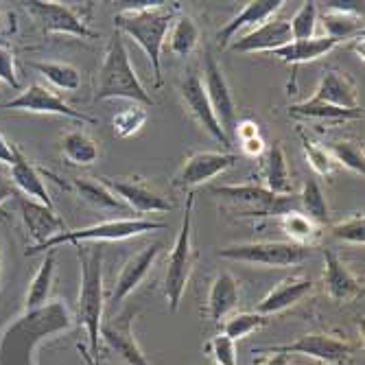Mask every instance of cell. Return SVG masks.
I'll return each instance as SVG.
<instances>
[{
  "instance_id": "37",
  "label": "cell",
  "mask_w": 365,
  "mask_h": 365,
  "mask_svg": "<svg viewBox=\"0 0 365 365\" xmlns=\"http://www.w3.org/2000/svg\"><path fill=\"white\" fill-rule=\"evenodd\" d=\"M328 153L333 155V160L341 167L350 169L356 175L365 173V155H363V147L354 140H337V143H330Z\"/></svg>"
},
{
  "instance_id": "53",
  "label": "cell",
  "mask_w": 365,
  "mask_h": 365,
  "mask_svg": "<svg viewBox=\"0 0 365 365\" xmlns=\"http://www.w3.org/2000/svg\"><path fill=\"white\" fill-rule=\"evenodd\" d=\"M90 365H94V363H90Z\"/></svg>"
},
{
  "instance_id": "54",
  "label": "cell",
  "mask_w": 365,
  "mask_h": 365,
  "mask_svg": "<svg viewBox=\"0 0 365 365\" xmlns=\"http://www.w3.org/2000/svg\"><path fill=\"white\" fill-rule=\"evenodd\" d=\"M0 94H3V92H0Z\"/></svg>"
},
{
  "instance_id": "46",
  "label": "cell",
  "mask_w": 365,
  "mask_h": 365,
  "mask_svg": "<svg viewBox=\"0 0 365 365\" xmlns=\"http://www.w3.org/2000/svg\"><path fill=\"white\" fill-rule=\"evenodd\" d=\"M326 11H339V14H352V16H363V3L354 0V3H335V0H328Z\"/></svg>"
},
{
  "instance_id": "13",
  "label": "cell",
  "mask_w": 365,
  "mask_h": 365,
  "mask_svg": "<svg viewBox=\"0 0 365 365\" xmlns=\"http://www.w3.org/2000/svg\"><path fill=\"white\" fill-rule=\"evenodd\" d=\"M136 309H123L116 315H110L103 324H101V339H106V344L120 354V359L127 365H151L147 361V356L143 354L136 335H134V319H136Z\"/></svg>"
},
{
  "instance_id": "19",
  "label": "cell",
  "mask_w": 365,
  "mask_h": 365,
  "mask_svg": "<svg viewBox=\"0 0 365 365\" xmlns=\"http://www.w3.org/2000/svg\"><path fill=\"white\" fill-rule=\"evenodd\" d=\"M293 42L291 29L287 20H267L264 24L247 31L243 38L232 42V51L237 53H262V51H278Z\"/></svg>"
},
{
  "instance_id": "48",
  "label": "cell",
  "mask_w": 365,
  "mask_h": 365,
  "mask_svg": "<svg viewBox=\"0 0 365 365\" xmlns=\"http://www.w3.org/2000/svg\"><path fill=\"white\" fill-rule=\"evenodd\" d=\"M18 197V190L9 178V173H5L3 169H0V206H3L5 202H9V199Z\"/></svg>"
},
{
  "instance_id": "20",
  "label": "cell",
  "mask_w": 365,
  "mask_h": 365,
  "mask_svg": "<svg viewBox=\"0 0 365 365\" xmlns=\"http://www.w3.org/2000/svg\"><path fill=\"white\" fill-rule=\"evenodd\" d=\"M282 0H252L247 3L235 18H232L219 33H217V40H219V46L225 48L235 42L237 33L243 31V29H256L260 24H264L269 18H274V14H278L282 9Z\"/></svg>"
},
{
  "instance_id": "6",
  "label": "cell",
  "mask_w": 365,
  "mask_h": 365,
  "mask_svg": "<svg viewBox=\"0 0 365 365\" xmlns=\"http://www.w3.org/2000/svg\"><path fill=\"white\" fill-rule=\"evenodd\" d=\"M192 206H195V192L186 195V210L182 219V227L178 232L175 245L171 250V256L167 260V274H164V295L171 313H178L182 297L186 293L192 262H195V250H192Z\"/></svg>"
},
{
  "instance_id": "4",
  "label": "cell",
  "mask_w": 365,
  "mask_h": 365,
  "mask_svg": "<svg viewBox=\"0 0 365 365\" xmlns=\"http://www.w3.org/2000/svg\"><path fill=\"white\" fill-rule=\"evenodd\" d=\"M110 98H125V101L138 106H153L151 94L147 92L129 61V51L120 33H116L108 44L94 90V101H110Z\"/></svg>"
},
{
  "instance_id": "18",
  "label": "cell",
  "mask_w": 365,
  "mask_h": 365,
  "mask_svg": "<svg viewBox=\"0 0 365 365\" xmlns=\"http://www.w3.org/2000/svg\"><path fill=\"white\" fill-rule=\"evenodd\" d=\"M120 202L136 210L140 215H147V212H169L173 210V204L167 202L162 195L153 192L149 186L140 184V182H123V180H110V178H103L101 180Z\"/></svg>"
},
{
  "instance_id": "24",
  "label": "cell",
  "mask_w": 365,
  "mask_h": 365,
  "mask_svg": "<svg viewBox=\"0 0 365 365\" xmlns=\"http://www.w3.org/2000/svg\"><path fill=\"white\" fill-rule=\"evenodd\" d=\"M20 212L24 219V225L29 230L31 239L36 241V245H42L44 241L53 239L59 232L68 230L63 223V219L57 217L55 208H46L33 199H20Z\"/></svg>"
},
{
  "instance_id": "39",
  "label": "cell",
  "mask_w": 365,
  "mask_h": 365,
  "mask_svg": "<svg viewBox=\"0 0 365 365\" xmlns=\"http://www.w3.org/2000/svg\"><path fill=\"white\" fill-rule=\"evenodd\" d=\"M264 324H267V317L256 311L254 313H237L223 324V335L230 337L232 341H239V339L256 333V330L262 328Z\"/></svg>"
},
{
  "instance_id": "47",
  "label": "cell",
  "mask_w": 365,
  "mask_h": 365,
  "mask_svg": "<svg viewBox=\"0 0 365 365\" xmlns=\"http://www.w3.org/2000/svg\"><path fill=\"white\" fill-rule=\"evenodd\" d=\"M235 136L241 140V143H245V140H250V138H256V136H260V131H258V125L254 123V120H239L237 123V129H235Z\"/></svg>"
},
{
  "instance_id": "44",
  "label": "cell",
  "mask_w": 365,
  "mask_h": 365,
  "mask_svg": "<svg viewBox=\"0 0 365 365\" xmlns=\"http://www.w3.org/2000/svg\"><path fill=\"white\" fill-rule=\"evenodd\" d=\"M0 81H5L11 88H20V77H18V68H16V55L0 46Z\"/></svg>"
},
{
  "instance_id": "35",
  "label": "cell",
  "mask_w": 365,
  "mask_h": 365,
  "mask_svg": "<svg viewBox=\"0 0 365 365\" xmlns=\"http://www.w3.org/2000/svg\"><path fill=\"white\" fill-rule=\"evenodd\" d=\"M199 26L190 16H180L173 20L169 31V48L175 57H188L199 44Z\"/></svg>"
},
{
  "instance_id": "17",
  "label": "cell",
  "mask_w": 365,
  "mask_h": 365,
  "mask_svg": "<svg viewBox=\"0 0 365 365\" xmlns=\"http://www.w3.org/2000/svg\"><path fill=\"white\" fill-rule=\"evenodd\" d=\"M324 289L335 302H352L363 295L361 282L333 250H324Z\"/></svg>"
},
{
  "instance_id": "31",
  "label": "cell",
  "mask_w": 365,
  "mask_h": 365,
  "mask_svg": "<svg viewBox=\"0 0 365 365\" xmlns=\"http://www.w3.org/2000/svg\"><path fill=\"white\" fill-rule=\"evenodd\" d=\"M297 208H300L302 215H307L311 221H315L317 225H328L330 221V208L326 202V195L319 186V182L315 178H309L302 186V192L297 195Z\"/></svg>"
},
{
  "instance_id": "38",
  "label": "cell",
  "mask_w": 365,
  "mask_h": 365,
  "mask_svg": "<svg viewBox=\"0 0 365 365\" xmlns=\"http://www.w3.org/2000/svg\"><path fill=\"white\" fill-rule=\"evenodd\" d=\"M145 123H147V110H145V106L131 103L129 108H125L123 112H118L112 118L114 136H118V138H131V136H136L138 131L145 127Z\"/></svg>"
},
{
  "instance_id": "23",
  "label": "cell",
  "mask_w": 365,
  "mask_h": 365,
  "mask_svg": "<svg viewBox=\"0 0 365 365\" xmlns=\"http://www.w3.org/2000/svg\"><path fill=\"white\" fill-rule=\"evenodd\" d=\"M309 103H324V106H335L344 110H359V98H356V86L350 77H346L339 71H326L319 86L315 88Z\"/></svg>"
},
{
  "instance_id": "32",
  "label": "cell",
  "mask_w": 365,
  "mask_h": 365,
  "mask_svg": "<svg viewBox=\"0 0 365 365\" xmlns=\"http://www.w3.org/2000/svg\"><path fill=\"white\" fill-rule=\"evenodd\" d=\"M61 153L71 164L77 167H90L98 160V145L86 134V131H68L61 138Z\"/></svg>"
},
{
  "instance_id": "22",
  "label": "cell",
  "mask_w": 365,
  "mask_h": 365,
  "mask_svg": "<svg viewBox=\"0 0 365 365\" xmlns=\"http://www.w3.org/2000/svg\"><path fill=\"white\" fill-rule=\"evenodd\" d=\"M9 178L16 186L18 192H24L26 199H33L46 208H53V199L51 192L46 188V173L42 169H38L22 151L18 153L16 162L9 167Z\"/></svg>"
},
{
  "instance_id": "33",
  "label": "cell",
  "mask_w": 365,
  "mask_h": 365,
  "mask_svg": "<svg viewBox=\"0 0 365 365\" xmlns=\"http://www.w3.org/2000/svg\"><path fill=\"white\" fill-rule=\"evenodd\" d=\"M31 68L38 71L46 81L63 92H75L81 88V73L63 61H31Z\"/></svg>"
},
{
  "instance_id": "2",
  "label": "cell",
  "mask_w": 365,
  "mask_h": 365,
  "mask_svg": "<svg viewBox=\"0 0 365 365\" xmlns=\"http://www.w3.org/2000/svg\"><path fill=\"white\" fill-rule=\"evenodd\" d=\"M175 11H178L175 3H171V7L167 3H140L138 7L123 9L114 18L116 29L127 33V36L134 40L149 57L155 88H160L164 83V79H162V48H164V42H167V36L171 31Z\"/></svg>"
},
{
  "instance_id": "10",
  "label": "cell",
  "mask_w": 365,
  "mask_h": 365,
  "mask_svg": "<svg viewBox=\"0 0 365 365\" xmlns=\"http://www.w3.org/2000/svg\"><path fill=\"white\" fill-rule=\"evenodd\" d=\"M24 9L29 16L36 20V24L51 36H75L83 40H94L98 33L92 31L71 7L61 3H53V0H31L24 3Z\"/></svg>"
},
{
  "instance_id": "45",
  "label": "cell",
  "mask_w": 365,
  "mask_h": 365,
  "mask_svg": "<svg viewBox=\"0 0 365 365\" xmlns=\"http://www.w3.org/2000/svg\"><path fill=\"white\" fill-rule=\"evenodd\" d=\"M18 153H20V149L11 140H7L3 131H0V164L11 167V164L16 162V158H18Z\"/></svg>"
},
{
  "instance_id": "30",
  "label": "cell",
  "mask_w": 365,
  "mask_h": 365,
  "mask_svg": "<svg viewBox=\"0 0 365 365\" xmlns=\"http://www.w3.org/2000/svg\"><path fill=\"white\" fill-rule=\"evenodd\" d=\"M73 186H75L77 195L83 199L86 204H90L92 208H98V210H118V212L129 210L103 182H92L88 178H77V180H73Z\"/></svg>"
},
{
  "instance_id": "12",
  "label": "cell",
  "mask_w": 365,
  "mask_h": 365,
  "mask_svg": "<svg viewBox=\"0 0 365 365\" xmlns=\"http://www.w3.org/2000/svg\"><path fill=\"white\" fill-rule=\"evenodd\" d=\"M0 108H3V110L31 112V114H55V116H66V118H73L77 123H88V125L96 123L92 116L83 114L81 110L71 108L61 96H57L55 92H51L48 88H44L40 83H31L16 98H11V101H7L5 106H0Z\"/></svg>"
},
{
  "instance_id": "1",
  "label": "cell",
  "mask_w": 365,
  "mask_h": 365,
  "mask_svg": "<svg viewBox=\"0 0 365 365\" xmlns=\"http://www.w3.org/2000/svg\"><path fill=\"white\" fill-rule=\"evenodd\" d=\"M75 326V315L61 300L22 311L0 333V365H38V348Z\"/></svg>"
},
{
  "instance_id": "5",
  "label": "cell",
  "mask_w": 365,
  "mask_h": 365,
  "mask_svg": "<svg viewBox=\"0 0 365 365\" xmlns=\"http://www.w3.org/2000/svg\"><path fill=\"white\" fill-rule=\"evenodd\" d=\"M164 227H167L164 223L149 221V219H112V221H103V223L83 227V230H63L53 239L44 241L42 245L29 247L26 256L44 254L46 250H57L63 243L81 245V243H101V241H125V239L140 237V235H147V232H155Z\"/></svg>"
},
{
  "instance_id": "52",
  "label": "cell",
  "mask_w": 365,
  "mask_h": 365,
  "mask_svg": "<svg viewBox=\"0 0 365 365\" xmlns=\"http://www.w3.org/2000/svg\"><path fill=\"white\" fill-rule=\"evenodd\" d=\"M319 365H324V363H319Z\"/></svg>"
},
{
  "instance_id": "16",
  "label": "cell",
  "mask_w": 365,
  "mask_h": 365,
  "mask_svg": "<svg viewBox=\"0 0 365 365\" xmlns=\"http://www.w3.org/2000/svg\"><path fill=\"white\" fill-rule=\"evenodd\" d=\"M182 98H184L186 108L190 110V114L195 116V120L202 125L215 140H219L223 147H230L232 140L221 129V125H219V120L210 108V101H208L204 83H202V79H199V75H195V73L186 75V79L182 81Z\"/></svg>"
},
{
  "instance_id": "14",
  "label": "cell",
  "mask_w": 365,
  "mask_h": 365,
  "mask_svg": "<svg viewBox=\"0 0 365 365\" xmlns=\"http://www.w3.org/2000/svg\"><path fill=\"white\" fill-rule=\"evenodd\" d=\"M239 160L237 153L230 151H199L192 153L184 167L180 169V173L175 175V186L178 188H192L199 184H206L210 180H215L217 175H221L223 171H227L230 167H235Z\"/></svg>"
},
{
  "instance_id": "11",
  "label": "cell",
  "mask_w": 365,
  "mask_h": 365,
  "mask_svg": "<svg viewBox=\"0 0 365 365\" xmlns=\"http://www.w3.org/2000/svg\"><path fill=\"white\" fill-rule=\"evenodd\" d=\"M204 90L206 96L210 101V108L221 125V129L225 131V136L232 140L235 136V129H237V103H235V96L230 92L227 79L221 71V66L217 63V59L212 57L210 51H206L204 55Z\"/></svg>"
},
{
  "instance_id": "8",
  "label": "cell",
  "mask_w": 365,
  "mask_h": 365,
  "mask_svg": "<svg viewBox=\"0 0 365 365\" xmlns=\"http://www.w3.org/2000/svg\"><path fill=\"white\" fill-rule=\"evenodd\" d=\"M254 354H302L309 359H315L324 365H346L352 356L354 348L341 337L328 335V333H307L297 337L291 344L280 346H260L252 350Z\"/></svg>"
},
{
  "instance_id": "27",
  "label": "cell",
  "mask_w": 365,
  "mask_h": 365,
  "mask_svg": "<svg viewBox=\"0 0 365 365\" xmlns=\"http://www.w3.org/2000/svg\"><path fill=\"white\" fill-rule=\"evenodd\" d=\"M44 260L38 267L36 276H33L26 295H24V311L31 309H40L48 302L51 297V289H53V278H55V267H57V250H48L44 252Z\"/></svg>"
},
{
  "instance_id": "25",
  "label": "cell",
  "mask_w": 365,
  "mask_h": 365,
  "mask_svg": "<svg viewBox=\"0 0 365 365\" xmlns=\"http://www.w3.org/2000/svg\"><path fill=\"white\" fill-rule=\"evenodd\" d=\"M241 302V289L239 280L230 272H221L215 276L208 293V317L210 322H221L232 309H237Z\"/></svg>"
},
{
  "instance_id": "34",
  "label": "cell",
  "mask_w": 365,
  "mask_h": 365,
  "mask_svg": "<svg viewBox=\"0 0 365 365\" xmlns=\"http://www.w3.org/2000/svg\"><path fill=\"white\" fill-rule=\"evenodd\" d=\"M324 36L344 42V40H356L363 36V16H352V14H339V11H324Z\"/></svg>"
},
{
  "instance_id": "40",
  "label": "cell",
  "mask_w": 365,
  "mask_h": 365,
  "mask_svg": "<svg viewBox=\"0 0 365 365\" xmlns=\"http://www.w3.org/2000/svg\"><path fill=\"white\" fill-rule=\"evenodd\" d=\"M315 26H317V3H302V7L295 11V16L289 22L293 42L315 38Z\"/></svg>"
},
{
  "instance_id": "36",
  "label": "cell",
  "mask_w": 365,
  "mask_h": 365,
  "mask_svg": "<svg viewBox=\"0 0 365 365\" xmlns=\"http://www.w3.org/2000/svg\"><path fill=\"white\" fill-rule=\"evenodd\" d=\"M289 114L304 116V118H315V120H330V123H344V120H359V118H363L361 108L359 110H344V108H335V106L309 103V101L291 106Z\"/></svg>"
},
{
  "instance_id": "7",
  "label": "cell",
  "mask_w": 365,
  "mask_h": 365,
  "mask_svg": "<svg viewBox=\"0 0 365 365\" xmlns=\"http://www.w3.org/2000/svg\"><path fill=\"white\" fill-rule=\"evenodd\" d=\"M311 247H302L289 241H260V243H241L230 245L219 252L225 260H237L247 264H258L267 269H280V267H295L309 258Z\"/></svg>"
},
{
  "instance_id": "49",
  "label": "cell",
  "mask_w": 365,
  "mask_h": 365,
  "mask_svg": "<svg viewBox=\"0 0 365 365\" xmlns=\"http://www.w3.org/2000/svg\"><path fill=\"white\" fill-rule=\"evenodd\" d=\"M241 147H243V151H245L250 158H256V155H260V153L264 151V140H262L260 136H256V138H250V140L241 143Z\"/></svg>"
},
{
  "instance_id": "41",
  "label": "cell",
  "mask_w": 365,
  "mask_h": 365,
  "mask_svg": "<svg viewBox=\"0 0 365 365\" xmlns=\"http://www.w3.org/2000/svg\"><path fill=\"white\" fill-rule=\"evenodd\" d=\"M300 138H302V147H304V153H307V160L311 164V169L319 175V178H328V175H333L335 169L339 167V164L333 160V155L328 153L326 147L309 140L302 131H300Z\"/></svg>"
},
{
  "instance_id": "42",
  "label": "cell",
  "mask_w": 365,
  "mask_h": 365,
  "mask_svg": "<svg viewBox=\"0 0 365 365\" xmlns=\"http://www.w3.org/2000/svg\"><path fill=\"white\" fill-rule=\"evenodd\" d=\"M330 235H333L337 241L363 245L365 243V217H363V212H356L350 219L335 223L333 227H330Z\"/></svg>"
},
{
  "instance_id": "26",
  "label": "cell",
  "mask_w": 365,
  "mask_h": 365,
  "mask_svg": "<svg viewBox=\"0 0 365 365\" xmlns=\"http://www.w3.org/2000/svg\"><path fill=\"white\" fill-rule=\"evenodd\" d=\"M339 42L330 40L326 36L319 38H311V40H300V42H289L287 46L274 51V57H278L284 63H291L297 71V66L307 63V61H315L319 57H324L326 53H330Z\"/></svg>"
},
{
  "instance_id": "50",
  "label": "cell",
  "mask_w": 365,
  "mask_h": 365,
  "mask_svg": "<svg viewBox=\"0 0 365 365\" xmlns=\"http://www.w3.org/2000/svg\"><path fill=\"white\" fill-rule=\"evenodd\" d=\"M258 365H291V361H289L287 354H272L269 359L260 361Z\"/></svg>"
},
{
  "instance_id": "29",
  "label": "cell",
  "mask_w": 365,
  "mask_h": 365,
  "mask_svg": "<svg viewBox=\"0 0 365 365\" xmlns=\"http://www.w3.org/2000/svg\"><path fill=\"white\" fill-rule=\"evenodd\" d=\"M280 219V227L289 237V243L302 245V247H311L322 239V225H317L315 221H311L307 215H302L300 210H291Z\"/></svg>"
},
{
  "instance_id": "3",
  "label": "cell",
  "mask_w": 365,
  "mask_h": 365,
  "mask_svg": "<svg viewBox=\"0 0 365 365\" xmlns=\"http://www.w3.org/2000/svg\"><path fill=\"white\" fill-rule=\"evenodd\" d=\"M79 256V300H77V322L83 326L90 352H86L92 363H98V346H101V324L106 309L103 293V250L94 243L75 245Z\"/></svg>"
},
{
  "instance_id": "28",
  "label": "cell",
  "mask_w": 365,
  "mask_h": 365,
  "mask_svg": "<svg viewBox=\"0 0 365 365\" xmlns=\"http://www.w3.org/2000/svg\"><path fill=\"white\" fill-rule=\"evenodd\" d=\"M264 188L274 195H291L293 190L284 149L280 147V143H274L264 155Z\"/></svg>"
},
{
  "instance_id": "21",
  "label": "cell",
  "mask_w": 365,
  "mask_h": 365,
  "mask_svg": "<svg viewBox=\"0 0 365 365\" xmlns=\"http://www.w3.org/2000/svg\"><path fill=\"white\" fill-rule=\"evenodd\" d=\"M311 291H313V282L309 278L289 276V278L280 280L267 295L262 297L256 307V313H260L264 317L282 313V311L295 307L297 302H302Z\"/></svg>"
},
{
  "instance_id": "9",
  "label": "cell",
  "mask_w": 365,
  "mask_h": 365,
  "mask_svg": "<svg viewBox=\"0 0 365 365\" xmlns=\"http://www.w3.org/2000/svg\"><path fill=\"white\" fill-rule=\"evenodd\" d=\"M215 195H221L230 202H239L250 206L243 217H282L297 208V195H274L264 186L256 184H223L212 186Z\"/></svg>"
},
{
  "instance_id": "43",
  "label": "cell",
  "mask_w": 365,
  "mask_h": 365,
  "mask_svg": "<svg viewBox=\"0 0 365 365\" xmlns=\"http://www.w3.org/2000/svg\"><path fill=\"white\" fill-rule=\"evenodd\" d=\"M208 354L217 365H239V354H237V341H232L225 335H217L208 341L206 346Z\"/></svg>"
},
{
  "instance_id": "15",
  "label": "cell",
  "mask_w": 365,
  "mask_h": 365,
  "mask_svg": "<svg viewBox=\"0 0 365 365\" xmlns=\"http://www.w3.org/2000/svg\"><path fill=\"white\" fill-rule=\"evenodd\" d=\"M162 243H153L149 247H145L143 252H138L136 256H131L125 264H123V269L118 274V278L114 280V289H112V295H110V304L112 307H118L123 304L127 297L134 293L143 280L149 276V272L153 269V264L162 252Z\"/></svg>"
},
{
  "instance_id": "51",
  "label": "cell",
  "mask_w": 365,
  "mask_h": 365,
  "mask_svg": "<svg viewBox=\"0 0 365 365\" xmlns=\"http://www.w3.org/2000/svg\"><path fill=\"white\" fill-rule=\"evenodd\" d=\"M0 274H3V232H0Z\"/></svg>"
}]
</instances>
